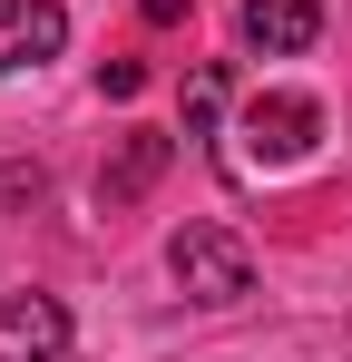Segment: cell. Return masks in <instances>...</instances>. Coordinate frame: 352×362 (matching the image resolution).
<instances>
[{"instance_id":"cell-5","label":"cell","mask_w":352,"mask_h":362,"mask_svg":"<svg viewBox=\"0 0 352 362\" xmlns=\"http://www.w3.org/2000/svg\"><path fill=\"white\" fill-rule=\"evenodd\" d=\"M167 167H176V137H167V127H127V137H117V157L98 167V206H137Z\"/></svg>"},{"instance_id":"cell-7","label":"cell","mask_w":352,"mask_h":362,"mask_svg":"<svg viewBox=\"0 0 352 362\" xmlns=\"http://www.w3.org/2000/svg\"><path fill=\"white\" fill-rule=\"evenodd\" d=\"M216 118H225V69H196L186 78V137H216Z\"/></svg>"},{"instance_id":"cell-1","label":"cell","mask_w":352,"mask_h":362,"mask_svg":"<svg viewBox=\"0 0 352 362\" xmlns=\"http://www.w3.org/2000/svg\"><path fill=\"white\" fill-rule=\"evenodd\" d=\"M167 274H176L186 303H245V294H254V255H245L225 226H206V216L167 235Z\"/></svg>"},{"instance_id":"cell-2","label":"cell","mask_w":352,"mask_h":362,"mask_svg":"<svg viewBox=\"0 0 352 362\" xmlns=\"http://www.w3.org/2000/svg\"><path fill=\"white\" fill-rule=\"evenodd\" d=\"M323 147V98L313 88H254L245 98V157L254 167H293Z\"/></svg>"},{"instance_id":"cell-9","label":"cell","mask_w":352,"mask_h":362,"mask_svg":"<svg viewBox=\"0 0 352 362\" xmlns=\"http://www.w3.org/2000/svg\"><path fill=\"white\" fill-rule=\"evenodd\" d=\"M98 88H108V98H137V88H147V69H137V59H98Z\"/></svg>"},{"instance_id":"cell-8","label":"cell","mask_w":352,"mask_h":362,"mask_svg":"<svg viewBox=\"0 0 352 362\" xmlns=\"http://www.w3.org/2000/svg\"><path fill=\"white\" fill-rule=\"evenodd\" d=\"M30 206H40V167L10 157V167H0V216H30Z\"/></svg>"},{"instance_id":"cell-3","label":"cell","mask_w":352,"mask_h":362,"mask_svg":"<svg viewBox=\"0 0 352 362\" xmlns=\"http://www.w3.org/2000/svg\"><path fill=\"white\" fill-rule=\"evenodd\" d=\"M0 362H69V303L59 294H10L0 303Z\"/></svg>"},{"instance_id":"cell-10","label":"cell","mask_w":352,"mask_h":362,"mask_svg":"<svg viewBox=\"0 0 352 362\" xmlns=\"http://www.w3.org/2000/svg\"><path fill=\"white\" fill-rule=\"evenodd\" d=\"M186 10H196V0H137V20H147V30H176Z\"/></svg>"},{"instance_id":"cell-4","label":"cell","mask_w":352,"mask_h":362,"mask_svg":"<svg viewBox=\"0 0 352 362\" xmlns=\"http://www.w3.org/2000/svg\"><path fill=\"white\" fill-rule=\"evenodd\" d=\"M59 49H69V10L59 0H0V78L59 59Z\"/></svg>"},{"instance_id":"cell-6","label":"cell","mask_w":352,"mask_h":362,"mask_svg":"<svg viewBox=\"0 0 352 362\" xmlns=\"http://www.w3.org/2000/svg\"><path fill=\"white\" fill-rule=\"evenodd\" d=\"M323 10H333V0H245L254 59H303V49L323 40Z\"/></svg>"}]
</instances>
